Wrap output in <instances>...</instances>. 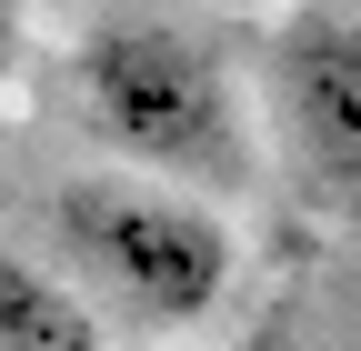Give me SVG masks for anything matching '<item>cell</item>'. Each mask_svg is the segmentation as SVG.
<instances>
[{"label":"cell","instance_id":"5b68a950","mask_svg":"<svg viewBox=\"0 0 361 351\" xmlns=\"http://www.w3.org/2000/svg\"><path fill=\"white\" fill-rule=\"evenodd\" d=\"M11 51H20V40H11V30H0V91H11Z\"/></svg>","mask_w":361,"mask_h":351},{"label":"cell","instance_id":"7a4b0ae2","mask_svg":"<svg viewBox=\"0 0 361 351\" xmlns=\"http://www.w3.org/2000/svg\"><path fill=\"white\" fill-rule=\"evenodd\" d=\"M71 91H80V121L121 151V171H151L180 191H231L251 171L231 70L171 20H101L71 51Z\"/></svg>","mask_w":361,"mask_h":351},{"label":"cell","instance_id":"3957f363","mask_svg":"<svg viewBox=\"0 0 361 351\" xmlns=\"http://www.w3.org/2000/svg\"><path fill=\"white\" fill-rule=\"evenodd\" d=\"M271 111H281V141L311 171V191L361 201V20L291 11L271 30Z\"/></svg>","mask_w":361,"mask_h":351},{"label":"cell","instance_id":"8992f818","mask_svg":"<svg viewBox=\"0 0 361 351\" xmlns=\"http://www.w3.org/2000/svg\"><path fill=\"white\" fill-rule=\"evenodd\" d=\"M0 30H11V40H20V0H0Z\"/></svg>","mask_w":361,"mask_h":351},{"label":"cell","instance_id":"6da1fadb","mask_svg":"<svg viewBox=\"0 0 361 351\" xmlns=\"http://www.w3.org/2000/svg\"><path fill=\"white\" fill-rule=\"evenodd\" d=\"M40 241L101 312L151 321V331L211 321L231 271H241V241L211 211V191L151 181V171H80V181H61L40 201Z\"/></svg>","mask_w":361,"mask_h":351},{"label":"cell","instance_id":"277c9868","mask_svg":"<svg viewBox=\"0 0 361 351\" xmlns=\"http://www.w3.org/2000/svg\"><path fill=\"white\" fill-rule=\"evenodd\" d=\"M0 351H101V312L61 261L0 241Z\"/></svg>","mask_w":361,"mask_h":351}]
</instances>
